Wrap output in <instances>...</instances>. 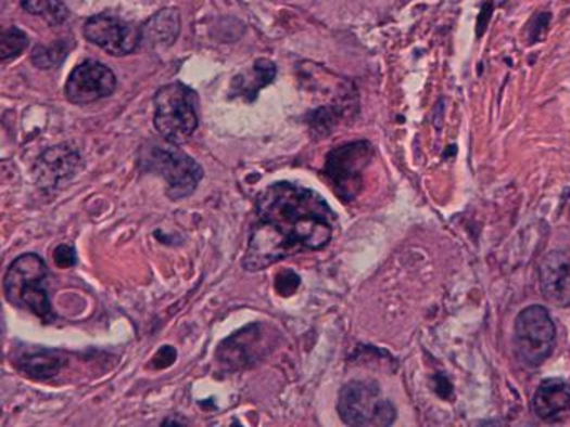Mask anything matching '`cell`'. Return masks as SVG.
<instances>
[{"instance_id":"obj_1","label":"cell","mask_w":570,"mask_h":427,"mask_svg":"<svg viewBox=\"0 0 570 427\" xmlns=\"http://www.w3.org/2000/svg\"><path fill=\"white\" fill-rule=\"evenodd\" d=\"M258 221L275 231L299 250H321L333 240L334 216L327 200L291 182H277L266 187L256 199Z\"/></svg>"},{"instance_id":"obj_2","label":"cell","mask_w":570,"mask_h":427,"mask_svg":"<svg viewBox=\"0 0 570 427\" xmlns=\"http://www.w3.org/2000/svg\"><path fill=\"white\" fill-rule=\"evenodd\" d=\"M138 167L142 172L161 176L166 181V194L172 200L191 196L203 181L204 170L193 157L173 142H148L139 148Z\"/></svg>"},{"instance_id":"obj_3","label":"cell","mask_w":570,"mask_h":427,"mask_svg":"<svg viewBox=\"0 0 570 427\" xmlns=\"http://www.w3.org/2000/svg\"><path fill=\"white\" fill-rule=\"evenodd\" d=\"M48 266L37 254H23L11 266L4 277L5 299L15 308L26 309L45 323H54L55 312L45 283Z\"/></svg>"},{"instance_id":"obj_4","label":"cell","mask_w":570,"mask_h":427,"mask_svg":"<svg viewBox=\"0 0 570 427\" xmlns=\"http://www.w3.org/2000/svg\"><path fill=\"white\" fill-rule=\"evenodd\" d=\"M200 126L197 95L181 82L167 83L154 95V127L164 141L185 144Z\"/></svg>"},{"instance_id":"obj_5","label":"cell","mask_w":570,"mask_h":427,"mask_svg":"<svg viewBox=\"0 0 570 427\" xmlns=\"http://www.w3.org/2000/svg\"><path fill=\"white\" fill-rule=\"evenodd\" d=\"M338 414L346 426L385 427L396 417L392 402L371 380H352L338 396Z\"/></svg>"},{"instance_id":"obj_6","label":"cell","mask_w":570,"mask_h":427,"mask_svg":"<svg viewBox=\"0 0 570 427\" xmlns=\"http://www.w3.org/2000/svg\"><path fill=\"white\" fill-rule=\"evenodd\" d=\"M373 157L370 142L356 141L338 145L325 160L324 176L343 203L358 196L364 185V172Z\"/></svg>"},{"instance_id":"obj_7","label":"cell","mask_w":570,"mask_h":427,"mask_svg":"<svg viewBox=\"0 0 570 427\" xmlns=\"http://www.w3.org/2000/svg\"><path fill=\"white\" fill-rule=\"evenodd\" d=\"M556 326L547 309L531 306L516 319V349L527 366H541L553 354Z\"/></svg>"},{"instance_id":"obj_8","label":"cell","mask_w":570,"mask_h":427,"mask_svg":"<svg viewBox=\"0 0 570 427\" xmlns=\"http://www.w3.org/2000/svg\"><path fill=\"white\" fill-rule=\"evenodd\" d=\"M269 327L265 324H250L241 331L226 337L216 351V361L226 371H241L255 366L268 354L273 345Z\"/></svg>"},{"instance_id":"obj_9","label":"cell","mask_w":570,"mask_h":427,"mask_svg":"<svg viewBox=\"0 0 570 427\" xmlns=\"http://www.w3.org/2000/svg\"><path fill=\"white\" fill-rule=\"evenodd\" d=\"M84 36L111 55H129L141 46V30L114 15L101 14L89 18Z\"/></svg>"},{"instance_id":"obj_10","label":"cell","mask_w":570,"mask_h":427,"mask_svg":"<svg viewBox=\"0 0 570 427\" xmlns=\"http://www.w3.org/2000/svg\"><path fill=\"white\" fill-rule=\"evenodd\" d=\"M116 91V76L98 61H84L71 73L66 98L73 104L86 105L110 98Z\"/></svg>"},{"instance_id":"obj_11","label":"cell","mask_w":570,"mask_h":427,"mask_svg":"<svg viewBox=\"0 0 570 427\" xmlns=\"http://www.w3.org/2000/svg\"><path fill=\"white\" fill-rule=\"evenodd\" d=\"M293 253V247L271 225L258 221V224L253 225V231H251L246 254H244L241 266L244 271L258 272L277 264Z\"/></svg>"},{"instance_id":"obj_12","label":"cell","mask_w":570,"mask_h":427,"mask_svg":"<svg viewBox=\"0 0 570 427\" xmlns=\"http://www.w3.org/2000/svg\"><path fill=\"white\" fill-rule=\"evenodd\" d=\"M541 290L550 305L570 308V250H553L541 264Z\"/></svg>"},{"instance_id":"obj_13","label":"cell","mask_w":570,"mask_h":427,"mask_svg":"<svg viewBox=\"0 0 570 427\" xmlns=\"http://www.w3.org/2000/svg\"><path fill=\"white\" fill-rule=\"evenodd\" d=\"M80 166L79 154L67 145H55L48 148L37 159L36 178L39 187L54 191L61 184L74 178Z\"/></svg>"},{"instance_id":"obj_14","label":"cell","mask_w":570,"mask_h":427,"mask_svg":"<svg viewBox=\"0 0 570 427\" xmlns=\"http://www.w3.org/2000/svg\"><path fill=\"white\" fill-rule=\"evenodd\" d=\"M534 413L547 424L570 423V384L562 379L542 380L535 391Z\"/></svg>"},{"instance_id":"obj_15","label":"cell","mask_w":570,"mask_h":427,"mask_svg":"<svg viewBox=\"0 0 570 427\" xmlns=\"http://www.w3.org/2000/svg\"><path fill=\"white\" fill-rule=\"evenodd\" d=\"M181 18L178 9H164L145 23L141 29V44L150 48H167L178 39Z\"/></svg>"},{"instance_id":"obj_16","label":"cell","mask_w":570,"mask_h":427,"mask_svg":"<svg viewBox=\"0 0 570 427\" xmlns=\"http://www.w3.org/2000/svg\"><path fill=\"white\" fill-rule=\"evenodd\" d=\"M277 77V66L268 59H259L248 73L235 77L231 83V98H241L253 102L258 98V92Z\"/></svg>"},{"instance_id":"obj_17","label":"cell","mask_w":570,"mask_h":427,"mask_svg":"<svg viewBox=\"0 0 570 427\" xmlns=\"http://www.w3.org/2000/svg\"><path fill=\"white\" fill-rule=\"evenodd\" d=\"M64 366V359L51 351L36 352L27 355L18 362V370L23 371L24 376L34 377V379H49L58 376L59 371Z\"/></svg>"},{"instance_id":"obj_18","label":"cell","mask_w":570,"mask_h":427,"mask_svg":"<svg viewBox=\"0 0 570 427\" xmlns=\"http://www.w3.org/2000/svg\"><path fill=\"white\" fill-rule=\"evenodd\" d=\"M71 49H73V42L61 39L54 44L37 46L30 59H33L34 66L39 67V69H54V67L61 66L64 59L69 55Z\"/></svg>"},{"instance_id":"obj_19","label":"cell","mask_w":570,"mask_h":427,"mask_svg":"<svg viewBox=\"0 0 570 427\" xmlns=\"http://www.w3.org/2000/svg\"><path fill=\"white\" fill-rule=\"evenodd\" d=\"M29 14L45 18L49 26H61L69 17V11L61 0H21Z\"/></svg>"},{"instance_id":"obj_20","label":"cell","mask_w":570,"mask_h":427,"mask_svg":"<svg viewBox=\"0 0 570 427\" xmlns=\"http://www.w3.org/2000/svg\"><path fill=\"white\" fill-rule=\"evenodd\" d=\"M29 46V37L17 29V27H11V29L2 30L0 36V59L2 62L11 61V59L17 57L21 52L26 51Z\"/></svg>"},{"instance_id":"obj_21","label":"cell","mask_w":570,"mask_h":427,"mask_svg":"<svg viewBox=\"0 0 570 427\" xmlns=\"http://www.w3.org/2000/svg\"><path fill=\"white\" fill-rule=\"evenodd\" d=\"M300 284H302L300 275L287 269V271H281L280 274L277 275L275 287H277V293L280 294V296L288 297L299 290Z\"/></svg>"},{"instance_id":"obj_22","label":"cell","mask_w":570,"mask_h":427,"mask_svg":"<svg viewBox=\"0 0 570 427\" xmlns=\"http://www.w3.org/2000/svg\"><path fill=\"white\" fill-rule=\"evenodd\" d=\"M52 258H54L55 266L61 269L73 268L77 262L76 250H74V247L67 246V244H61V246L55 247Z\"/></svg>"},{"instance_id":"obj_23","label":"cell","mask_w":570,"mask_h":427,"mask_svg":"<svg viewBox=\"0 0 570 427\" xmlns=\"http://www.w3.org/2000/svg\"><path fill=\"white\" fill-rule=\"evenodd\" d=\"M176 361V349H173L172 346H164L161 351H157V354L153 358V367L156 370H164V367L172 366L173 362Z\"/></svg>"}]
</instances>
